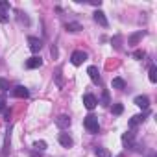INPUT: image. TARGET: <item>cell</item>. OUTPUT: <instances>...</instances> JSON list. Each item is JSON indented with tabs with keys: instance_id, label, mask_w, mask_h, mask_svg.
<instances>
[{
	"instance_id": "6da1fadb",
	"label": "cell",
	"mask_w": 157,
	"mask_h": 157,
	"mask_svg": "<svg viewBox=\"0 0 157 157\" xmlns=\"http://www.w3.org/2000/svg\"><path fill=\"white\" fill-rule=\"evenodd\" d=\"M83 126L87 128V131H89V133H98V129H100L98 118H96L94 115H89V117H85V120H83Z\"/></svg>"
},
{
	"instance_id": "7a4b0ae2",
	"label": "cell",
	"mask_w": 157,
	"mask_h": 157,
	"mask_svg": "<svg viewBox=\"0 0 157 157\" xmlns=\"http://www.w3.org/2000/svg\"><path fill=\"white\" fill-rule=\"evenodd\" d=\"M85 59H87V54H85L83 50H76V52L70 56V61H72V65H76V67H80Z\"/></svg>"
},
{
	"instance_id": "3957f363",
	"label": "cell",
	"mask_w": 157,
	"mask_h": 157,
	"mask_svg": "<svg viewBox=\"0 0 157 157\" xmlns=\"http://www.w3.org/2000/svg\"><path fill=\"white\" fill-rule=\"evenodd\" d=\"M10 2L8 0H2L0 2V22H8L10 21Z\"/></svg>"
},
{
	"instance_id": "277c9868",
	"label": "cell",
	"mask_w": 157,
	"mask_h": 157,
	"mask_svg": "<svg viewBox=\"0 0 157 157\" xmlns=\"http://www.w3.org/2000/svg\"><path fill=\"white\" fill-rule=\"evenodd\" d=\"M28 46H30L32 52H39L43 48V41L37 39V37H28Z\"/></svg>"
},
{
	"instance_id": "5b68a950",
	"label": "cell",
	"mask_w": 157,
	"mask_h": 157,
	"mask_svg": "<svg viewBox=\"0 0 157 157\" xmlns=\"http://www.w3.org/2000/svg\"><path fill=\"white\" fill-rule=\"evenodd\" d=\"M96 104H98V100H96L94 94H85V96H83V105H85L87 109H94Z\"/></svg>"
},
{
	"instance_id": "8992f818",
	"label": "cell",
	"mask_w": 157,
	"mask_h": 157,
	"mask_svg": "<svg viewBox=\"0 0 157 157\" xmlns=\"http://www.w3.org/2000/svg\"><path fill=\"white\" fill-rule=\"evenodd\" d=\"M56 124H57V128H59V129H67V128L70 126V117L61 115V117H57V118H56Z\"/></svg>"
},
{
	"instance_id": "52a82bcc",
	"label": "cell",
	"mask_w": 157,
	"mask_h": 157,
	"mask_svg": "<svg viewBox=\"0 0 157 157\" xmlns=\"http://www.w3.org/2000/svg\"><path fill=\"white\" fill-rule=\"evenodd\" d=\"M59 144H61L63 148H70V146L74 144V140H72V137H70L68 133H59Z\"/></svg>"
},
{
	"instance_id": "ba28073f",
	"label": "cell",
	"mask_w": 157,
	"mask_h": 157,
	"mask_svg": "<svg viewBox=\"0 0 157 157\" xmlns=\"http://www.w3.org/2000/svg\"><path fill=\"white\" fill-rule=\"evenodd\" d=\"M13 96H17V98H28L30 96V91L26 87H22V85H17L13 89Z\"/></svg>"
},
{
	"instance_id": "9c48e42d",
	"label": "cell",
	"mask_w": 157,
	"mask_h": 157,
	"mask_svg": "<svg viewBox=\"0 0 157 157\" xmlns=\"http://www.w3.org/2000/svg\"><path fill=\"white\" fill-rule=\"evenodd\" d=\"M41 65H43V59L37 57V56H33V57H30L26 61V68H39Z\"/></svg>"
},
{
	"instance_id": "30bf717a",
	"label": "cell",
	"mask_w": 157,
	"mask_h": 157,
	"mask_svg": "<svg viewBox=\"0 0 157 157\" xmlns=\"http://www.w3.org/2000/svg\"><path fill=\"white\" fill-rule=\"evenodd\" d=\"M135 105H139L140 109H148L150 107V98L148 96H137L135 98Z\"/></svg>"
},
{
	"instance_id": "8fae6325",
	"label": "cell",
	"mask_w": 157,
	"mask_h": 157,
	"mask_svg": "<svg viewBox=\"0 0 157 157\" xmlns=\"http://www.w3.org/2000/svg\"><path fill=\"white\" fill-rule=\"evenodd\" d=\"M87 74H89V78H91L94 83H100V72H98L96 67H89L87 68Z\"/></svg>"
},
{
	"instance_id": "7c38bea8",
	"label": "cell",
	"mask_w": 157,
	"mask_h": 157,
	"mask_svg": "<svg viewBox=\"0 0 157 157\" xmlns=\"http://www.w3.org/2000/svg\"><path fill=\"white\" fill-rule=\"evenodd\" d=\"M94 21H96L100 26H104V28H107V24H109L107 19H105V13H104V11H96V13H94Z\"/></svg>"
},
{
	"instance_id": "4fadbf2b",
	"label": "cell",
	"mask_w": 157,
	"mask_h": 157,
	"mask_svg": "<svg viewBox=\"0 0 157 157\" xmlns=\"http://www.w3.org/2000/svg\"><path fill=\"white\" fill-rule=\"evenodd\" d=\"M111 85H113V89H124L126 87V82L122 80V78H113V82H111Z\"/></svg>"
},
{
	"instance_id": "5bb4252c",
	"label": "cell",
	"mask_w": 157,
	"mask_h": 157,
	"mask_svg": "<svg viewBox=\"0 0 157 157\" xmlns=\"http://www.w3.org/2000/svg\"><path fill=\"white\" fill-rule=\"evenodd\" d=\"M144 118H146L144 115H135V117H133V118L129 120V128H135L137 124H140V122H144Z\"/></svg>"
},
{
	"instance_id": "9a60e30c",
	"label": "cell",
	"mask_w": 157,
	"mask_h": 157,
	"mask_svg": "<svg viewBox=\"0 0 157 157\" xmlns=\"http://www.w3.org/2000/svg\"><path fill=\"white\" fill-rule=\"evenodd\" d=\"M122 142H124L126 146H133V133H131V131L124 133V135H122Z\"/></svg>"
},
{
	"instance_id": "2e32d148",
	"label": "cell",
	"mask_w": 157,
	"mask_h": 157,
	"mask_svg": "<svg viewBox=\"0 0 157 157\" xmlns=\"http://www.w3.org/2000/svg\"><path fill=\"white\" fill-rule=\"evenodd\" d=\"M150 82H151V83L157 82V67H155V65L150 67Z\"/></svg>"
},
{
	"instance_id": "e0dca14e",
	"label": "cell",
	"mask_w": 157,
	"mask_h": 157,
	"mask_svg": "<svg viewBox=\"0 0 157 157\" xmlns=\"http://www.w3.org/2000/svg\"><path fill=\"white\" fill-rule=\"evenodd\" d=\"M67 30H70V32H80V30H82V24H78V22H68V24H67Z\"/></svg>"
},
{
	"instance_id": "ac0fdd59",
	"label": "cell",
	"mask_w": 157,
	"mask_h": 157,
	"mask_svg": "<svg viewBox=\"0 0 157 157\" xmlns=\"http://www.w3.org/2000/svg\"><path fill=\"white\" fill-rule=\"evenodd\" d=\"M96 155H98V157H111V153H109L105 148H96Z\"/></svg>"
},
{
	"instance_id": "d6986e66",
	"label": "cell",
	"mask_w": 157,
	"mask_h": 157,
	"mask_svg": "<svg viewBox=\"0 0 157 157\" xmlns=\"http://www.w3.org/2000/svg\"><path fill=\"white\" fill-rule=\"evenodd\" d=\"M0 91H10V82L0 78Z\"/></svg>"
},
{
	"instance_id": "ffe728a7",
	"label": "cell",
	"mask_w": 157,
	"mask_h": 157,
	"mask_svg": "<svg viewBox=\"0 0 157 157\" xmlns=\"http://www.w3.org/2000/svg\"><path fill=\"white\" fill-rule=\"evenodd\" d=\"M111 102H109V93L107 91H104L102 93V105H109Z\"/></svg>"
},
{
	"instance_id": "44dd1931",
	"label": "cell",
	"mask_w": 157,
	"mask_h": 157,
	"mask_svg": "<svg viewBox=\"0 0 157 157\" xmlns=\"http://www.w3.org/2000/svg\"><path fill=\"white\" fill-rule=\"evenodd\" d=\"M122 111H124V105L122 104H115L113 105V113L115 115H122Z\"/></svg>"
},
{
	"instance_id": "7402d4cb",
	"label": "cell",
	"mask_w": 157,
	"mask_h": 157,
	"mask_svg": "<svg viewBox=\"0 0 157 157\" xmlns=\"http://www.w3.org/2000/svg\"><path fill=\"white\" fill-rule=\"evenodd\" d=\"M33 146H35V150H39V151L46 150V142H44V140H37V142H35Z\"/></svg>"
},
{
	"instance_id": "603a6c76",
	"label": "cell",
	"mask_w": 157,
	"mask_h": 157,
	"mask_svg": "<svg viewBox=\"0 0 157 157\" xmlns=\"http://www.w3.org/2000/svg\"><path fill=\"white\" fill-rule=\"evenodd\" d=\"M142 35H144V32H139V33H135V35L131 37V41H129V43H137V41H139Z\"/></svg>"
},
{
	"instance_id": "cb8c5ba5",
	"label": "cell",
	"mask_w": 157,
	"mask_h": 157,
	"mask_svg": "<svg viewBox=\"0 0 157 157\" xmlns=\"http://www.w3.org/2000/svg\"><path fill=\"white\" fill-rule=\"evenodd\" d=\"M135 57H137V59L144 57V52H142V50H137V52H135Z\"/></svg>"
},
{
	"instance_id": "d4e9b609",
	"label": "cell",
	"mask_w": 157,
	"mask_h": 157,
	"mask_svg": "<svg viewBox=\"0 0 157 157\" xmlns=\"http://www.w3.org/2000/svg\"><path fill=\"white\" fill-rule=\"evenodd\" d=\"M2 111H6V104H4V100H0V113Z\"/></svg>"
}]
</instances>
